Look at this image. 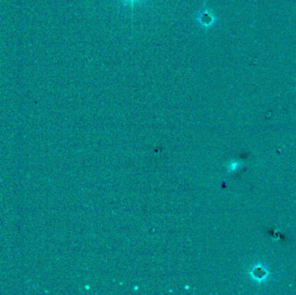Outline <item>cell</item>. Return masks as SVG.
Listing matches in <instances>:
<instances>
[{"label": "cell", "instance_id": "cell-1", "mask_svg": "<svg viewBox=\"0 0 296 295\" xmlns=\"http://www.w3.org/2000/svg\"><path fill=\"white\" fill-rule=\"evenodd\" d=\"M201 22L204 24H209L212 22V17L209 14H204L201 17Z\"/></svg>", "mask_w": 296, "mask_h": 295}]
</instances>
